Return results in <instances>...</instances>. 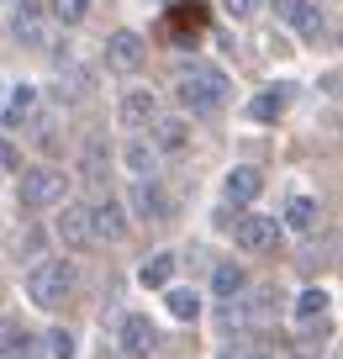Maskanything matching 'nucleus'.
I'll list each match as a JSON object with an SVG mask.
<instances>
[{
  "label": "nucleus",
  "mask_w": 343,
  "mask_h": 359,
  "mask_svg": "<svg viewBox=\"0 0 343 359\" xmlns=\"http://www.w3.org/2000/svg\"><path fill=\"white\" fill-rule=\"evenodd\" d=\"M175 90H180V106H185V111L211 116V111H222V106H227L233 79H227V69H217V64H185Z\"/></svg>",
  "instance_id": "nucleus-1"
},
{
  "label": "nucleus",
  "mask_w": 343,
  "mask_h": 359,
  "mask_svg": "<svg viewBox=\"0 0 343 359\" xmlns=\"http://www.w3.org/2000/svg\"><path fill=\"white\" fill-rule=\"evenodd\" d=\"M74 285H79L74 264H69V259H48V264H37L32 275H27V302L43 306V312H58V306L74 296Z\"/></svg>",
  "instance_id": "nucleus-2"
},
{
  "label": "nucleus",
  "mask_w": 343,
  "mask_h": 359,
  "mask_svg": "<svg viewBox=\"0 0 343 359\" xmlns=\"http://www.w3.org/2000/svg\"><path fill=\"white\" fill-rule=\"evenodd\" d=\"M16 196H22V206H27V212L58 206V201L69 196V175H64V169H53V164H37V169H27V175H22Z\"/></svg>",
  "instance_id": "nucleus-3"
},
{
  "label": "nucleus",
  "mask_w": 343,
  "mask_h": 359,
  "mask_svg": "<svg viewBox=\"0 0 343 359\" xmlns=\"http://www.w3.org/2000/svg\"><path fill=\"white\" fill-rule=\"evenodd\" d=\"M159 32H164L169 43H180V48H196L201 32H206V6H201V0H169Z\"/></svg>",
  "instance_id": "nucleus-4"
},
{
  "label": "nucleus",
  "mask_w": 343,
  "mask_h": 359,
  "mask_svg": "<svg viewBox=\"0 0 343 359\" xmlns=\"http://www.w3.org/2000/svg\"><path fill=\"white\" fill-rule=\"evenodd\" d=\"M233 238H238V248H248V254H275V248H280V222H275V217L248 212V217L233 222Z\"/></svg>",
  "instance_id": "nucleus-5"
},
{
  "label": "nucleus",
  "mask_w": 343,
  "mask_h": 359,
  "mask_svg": "<svg viewBox=\"0 0 343 359\" xmlns=\"http://www.w3.org/2000/svg\"><path fill=\"white\" fill-rule=\"evenodd\" d=\"M148 58V43L133 32V27H122V32H111L106 37V64L116 69V74H133V69H143Z\"/></svg>",
  "instance_id": "nucleus-6"
},
{
  "label": "nucleus",
  "mask_w": 343,
  "mask_h": 359,
  "mask_svg": "<svg viewBox=\"0 0 343 359\" xmlns=\"http://www.w3.org/2000/svg\"><path fill=\"white\" fill-rule=\"evenodd\" d=\"M133 212L143 217V222H169V217H175V206H169V191L159 185V180L137 175V185H133Z\"/></svg>",
  "instance_id": "nucleus-7"
},
{
  "label": "nucleus",
  "mask_w": 343,
  "mask_h": 359,
  "mask_svg": "<svg viewBox=\"0 0 343 359\" xmlns=\"http://www.w3.org/2000/svg\"><path fill=\"white\" fill-rule=\"evenodd\" d=\"M116 338H122V354L148 359V354H154V344H159V327L148 323L143 312H127V317H122V333H116Z\"/></svg>",
  "instance_id": "nucleus-8"
},
{
  "label": "nucleus",
  "mask_w": 343,
  "mask_h": 359,
  "mask_svg": "<svg viewBox=\"0 0 343 359\" xmlns=\"http://www.w3.org/2000/svg\"><path fill=\"white\" fill-rule=\"evenodd\" d=\"M53 233H58V243H69V248H90L95 243V233H90V206H64Z\"/></svg>",
  "instance_id": "nucleus-9"
},
{
  "label": "nucleus",
  "mask_w": 343,
  "mask_h": 359,
  "mask_svg": "<svg viewBox=\"0 0 343 359\" xmlns=\"http://www.w3.org/2000/svg\"><path fill=\"white\" fill-rule=\"evenodd\" d=\"M90 233H95V238H122L127 233V212H122L116 196H106V201L90 206Z\"/></svg>",
  "instance_id": "nucleus-10"
},
{
  "label": "nucleus",
  "mask_w": 343,
  "mask_h": 359,
  "mask_svg": "<svg viewBox=\"0 0 343 359\" xmlns=\"http://www.w3.org/2000/svg\"><path fill=\"white\" fill-rule=\"evenodd\" d=\"M280 16H285L301 37H322V6L317 0H280Z\"/></svg>",
  "instance_id": "nucleus-11"
},
{
  "label": "nucleus",
  "mask_w": 343,
  "mask_h": 359,
  "mask_svg": "<svg viewBox=\"0 0 343 359\" xmlns=\"http://www.w3.org/2000/svg\"><path fill=\"white\" fill-rule=\"evenodd\" d=\"M227 201H238V206H248V201H259V191H264V175H259L254 164H238L233 175H227Z\"/></svg>",
  "instance_id": "nucleus-12"
},
{
  "label": "nucleus",
  "mask_w": 343,
  "mask_h": 359,
  "mask_svg": "<svg viewBox=\"0 0 343 359\" xmlns=\"http://www.w3.org/2000/svg\"><path fill=\"white\" fill-rule=\"evenodd\" d=\"M116 116H122L127 127H148L159 116V101L148 95V90H133V95H122V106H116Z\"/></svg>",
  "instance_id": "nucleus-13"
},
{
  "label": "nucleus",
  "mask_w": 343,
  "mask_h": 359,
  "mask_svg": "<svg viewBox=\"0 0 343 359\" xmlns=\"http://www.w3.org/2000/svg\"><path fill=\"white\" fill-rule=\"evenodd\" d=\"M238 296H243V317H254V323H264V317L280 312V291H275V285H254V291L243 285Z\"/></svg>",
  "instance_id": "nucleus-14"
},
{
  "label": "nucleus",
  "mask_w": 343,
  "mask_h": 359,
  "mask_svg": "<svg viewBox=\"0 0 343 359\" xmlns=\"http://www.w3.org/2000/svg\"><path fill=\"white\" fill-rule=\"evenodd\" d=\"M317 217H322V206L311 201V196H290V201H285V227H290V233H311Z\"/></svg>",
  "instance_id": "nucleus-15"
},
{
  "label": "nucleus",
  "mask_w": 343,
  "mask_h": 359,
  "mask_svg": "<svg viewBox=\"0 0 343 359\" xmlns=\"http://www.w3.org/2000/svg\"><path fill=\"white\" fill-rule=\"evenodd\" d=\"M11 32H16V43H43V11H37L32 0L27 6H16V16H11Z\"/></svg>",
  "instance_id": "nucleus-16"
},
{
  "label": "nucleus",
  "mask_w": 343,
  "mask_h": 359,
  "mask_svg": "<svg viewBox=\"0 0 343 359\" xmlns=\"http://www.w3.org/2000/svg\"><path fill=\"white\" fill-rule=\"evenodd\" d=\"M280 111H285V90H264V95L248 101V122H259V127L280 122Z\"/></svg>",
  "instance_id": "nucleus-17"
},
{
  "label": "nucleus",
  "mask_w": 343,
  "mask_h": 359,
  "mask_svg": "<svg viewBox=\"0 0 343 359\" xmlns=\"http://www.w3.org/2000/svg\"><path fill=\"white\" fill-rule=\"evenodd\" d=\"M164 302H169V312H175L180 323H196L201 317V296L190 291V285H164Z\"/></svg>",
  "instance_id": "nucleus-18"
},
{
  "label": "nucleus",
  "mask_w": 343,
  "mask_h": 359,
  "mask_svg": "<svg viewBox=\"0 0 343 359\" xmlns=\"http://www.w3.org/2000/svg\"><path fill=\"white\" fill-rule=\"evenodd\" d=\"M243 285H248V275H243L238 264H217V269H211V291H217L222 302H238V291H243Z\"/></svg>",
  "instance_id": "nucleus-19"
},
{
  "label": "nucleus",
  "mask_w": 343,
  "mask_h": 359,
  "mask_svg": "<svg viewBox=\"0 0 343 359\" xmlns=\"http://www.w3.org/2000/svg\"><path fill=\"white\" fill-rule=\"evenodd\" d=\"M137 280H143V285H148V291H164V285H169V280H175V259H169V254H159V259H148V264H143V269H137Z\"/></svg>",
  "instance_id": "nucleus-20"
},
{
  "label": "nucleus",
  "mask_w": 343,
  "mask_h": 359,
  "mask_svg": "<svg viewBox=\"0 0 343 359\" xmlns=\"http://www.w3.org/2000/svg\"><path fill=\"white\" fill-rule=\"evenodd\" d=\"M322 312H328V291H322V285H311V291L296 296V317H301V323H317Z\"/></svg>",
  "instance_id": "nucleus-21"
},
{
  "label": "nucleus",
  "mask_w": 343,
  "mask_h": 359,
  "mask_svg": "<svg viewBox=\"0 0 343 359\" xmlns=\"http://www.w3.org/2000/svg\"><path fill=\"white\" fill-rule=\"evenodd\" d=\"M185 137H190L185 122H159V116H154V143H159V148H169V154H175V148H185Z\"/></svg>",
  "instance_id": "nucleus-22"
},
{
  "label": "nucleus",
  "mask_w": 343,
  "mask_h": 359,
  "mask_svg": "<svg viewBox=\"0 0 343 359\" xmlns=\"http://www.w3.org/2000/svg\"><path fill=\"white\" fill-rule=\"evenodd\" d=\"M32 101H37V95L22 85V90L11 95V106H6V116H0V122H6V127H27V111H32Z\"/></svg>",
  "instance_id": "nucleus-23"
},
{
  "label": "nucleus",
  "mask_w": 343,
  "mask_h": 359,
  "mask_svg": "<svg viewBox=\"0 0 343 359\" xmlns=\"http://www.w3.org/2000/svg\"><path fill=\"white\" fill-rule=\"evenodd\" d=\"M85 180H106V137L85 143Z\"/></svg>",
  "instance_id": "nucleus-24"
},
{
  "label": "nucleus",
  "mask_w": 343,
  "mask_h": 359,
  "mask_svg": "<svg viewBox=\"0 0 343 359\" xmlns=\"http://www.w3.org/2000/svg\"><path fill=\"white\" fill-rule=\"evenodd\" d=\"M122 158H127V169H133V175H148V169H154V148H148V143H127Z\"/></svg>",
  "instance_id": "nucleus-25"
},
{
  "label": "nucleus",
  "mask_w": 343,
  "mask_h": 359,
  "mask_svg": "<svg viewBox=\"0 0 343 359\" xmlns=\"http://www.w3.org/2000/svg\"><path fill=\"white\" fill-rule=\"evenodd\" d=\"M85 11H90V0H53V16L64 27H74V22H85Z\"/></svg>",
  "instance_id": "nucleus-26"
},
{
  "label": "nucleus",
  "mask_w": 343,
  "mask_h": 359,
  "mask_svg": "<svg viewBox=\"0 0 343 359\" xmlns=\"http://www.w3.org/2000/svg\"><path fill=\"white\" fill-rule=\"evenodd\" d=\"M22 348H27V327L0 323V354H22Z\"/></svg>",
  "instance_id": "nucleus-27"
},
{
  "label": "nucleus",
  "mask_w": 343,
  "mask_h": 359,
  "mask_svg": "<svg viewBox=\"0 0 343 359\" xmlns=\"http://www.w3.org/2000/svg\"><path fill=\"white\" fill-rule=\"evenodd\" d=\"M74 354H79L74 333H69V327H58V333H53V359H74Z\"/></svg>",
  "instance_id": "nucleus-28"
},
{
  "label": "nucleus",
  "mask_w": 343,
  "mask_h": 359,
  "mask_svg": "<svg viewBox=\"0 0 343 359\" xmlns=\"http://www.w3.org/2000/svg\"><path fill=\"white\" fill-rule=\"evenodd\" d=\"M16 254H22V259H37V254H43V233L32 227V233L22 238V248H16Z\"/></svg>",
  "instance_id": "nucleus-29"
},
{
  "label": "nucleus",
  "mask_w": 343,
  "mask_h": 359,
  "mask_svg": "<svg viewBox=\"0 0 343 359\" xmlns=\"http://www.w3.org/2000/svg\"><path fill=\"white\" fill-rule=\"evenodd\" d=\"M222 6H227V16H254L264 0H222Z\"/></svg>",
  "instance_id": "nucleus-30"
},
{
  "label": "nucleus",
  "mask_w": 343,
  "mask_h": 359,
  "mask_svg": "<svg viewBox=\"0 0 343 359\" xmlns=\"http://www.w3.org/2000/svg\"><path fill=\"white\" fill-rule=\"evenodd\" d=\"M16 164H22V154H16V148L0 137V169H16Z\"/></svg>",
  "instance_id": "nucleus-31"
},
{
  "label": "nucleus",
  "mask_w": 343,
  "mask_h": 359,
  "mask_svg": "<svg viewBox=\"0 0 343 359\" xmlns=\"http://www.w3.org/2000/svg\"><path fill=\"white\" fill-rule=\"evenodd\" d=\"M164 6H169V0H164Z\"/></svg>",
  "instance_id": "nucleus-32"
}]
</instances>
